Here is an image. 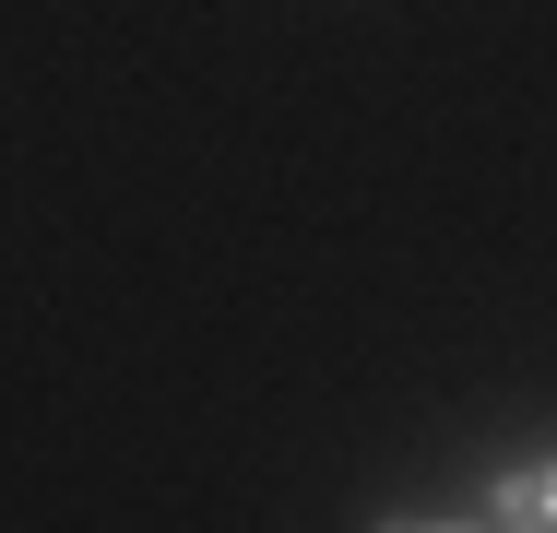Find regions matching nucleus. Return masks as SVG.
<instances>
[{"label": "nucleus", "mask_w": 557, "mask_h": 533, "mask_svg": "<svg viewBox=\"0 0 557 533\" xmlns=\"http://www.w3.org/2000/svg\"><path fill=\"white\" fill-rule=\"evenodd\" d=\"M486 522L498 533H557V450L546 462H510V474L486 486Z\"/></svg>", "instance_id": "f257e3e1"}, {"label": "nucleus", "mask_w": 557, "mask_h": 533, "mask_svg": "<svg viewBox=\"0 0 557 533\" xmlns=\"http://www.w3.org/2000/svg\"><path fill=\"white\" fill-rule=\"evenodd\" d=\"M392 533H498V522H392Z\"/></svg>", "instance_id": "f03ea898"}]
</instances>
